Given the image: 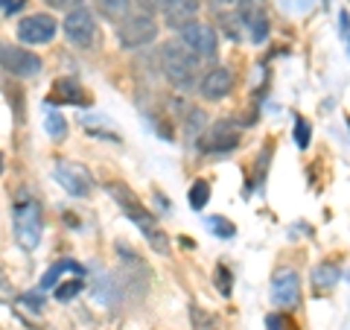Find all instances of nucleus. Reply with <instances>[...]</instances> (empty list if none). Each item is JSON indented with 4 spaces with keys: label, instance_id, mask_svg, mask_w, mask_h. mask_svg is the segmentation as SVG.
Returning a JSON list of instances; mask_svg holds the SVG:
<instances>
[{
    "label": "nucleus",
    "instance_id": "nucleus-3",
    "mask_svg": "<svg viewBox=\"0 0 350 330\" xmlns=\"http://www.w3.org/2000/svg\"><path fill=\"white\" fill-rule=\"evenodd\" d=\"M12 225L15 237L24 249H36L41 240V207L36 199H29L27 193H18V199L12 205Z\"/></svg>",
    "mask_w": 350,
    "mask_h": 330
},
{
    "label": "nucleus",
    "instance_id": "nucleus-9",
    "mask_svg": "<svg viewBox=\"0 0 350 330\" xmlns=\"http://www.w3.org/2000/svg\"><path fill=\"white\" fill-rule=\"evenodd\" d=\"M56 18H50V15H27V18H21V24H18V38L24 41V44H47L53 41V36H56Z\"/></svg>",
    "mask_w": 350,
    "mask_h": 330
},
{
    "label": "nucleus",
    "instance_id": "nucleus-26",
    "mask_svg": "<svg viewBox=\"0 0 350 330\" xmlns=\"http://www.w3.org/2000/svg\"><path fill=\"white\" fill-rule=\"evenodd\" d=\"M266 330H289V318L280 316V313H271L266 318Z\"/></svg>",
    "mask_w": 350,
    "mask_h": 330
},
{
    "label": "nucleus",
    "instance_id": "nucleus-18",
    "mask_svg": "<svg viewBox=\"0 0 350 330\" xmlns=\"http://www.w3.org/2000/svg\"><path fill=\"white\" fill-rule=\"evenodd\" d=\"M190 322H193V330H225L216 316H211L207 310H202V307H196V304L190 307Z\"/></svg>",
    "mask_w": 350,
    "mask_h": 330
},
{
    "label": "nucleus",
    "instance_id": "nucleus-14",
    "mask_svg": "<svg viewBox=\"0 0 350 330\" xmlns=\"http://www.w3.org/2000/svg\"><path fill=\"white\" fill-rule=\"evenodd\" d=\"M196 12H199V3L196 0H170L163 15H167V24L175 29V27H187L190 21H196Z\"/></svg>",
    "mask_w": 350,
    "mask_h": 330
},
{
    "label": "nucleus",
    "instance_id": "nucleus-11",
    "mask_svg": "<svg viewBox=\"0 0 350 330\" xmlns=\"http://www.w3.org/2000/svg\"><path fill=\"white\" fill-rule=\"evenodd\" d=\"M199 91L204 100H222V97H228L234 91V73L228 71V68H213V71H207L202 76V82H199Z\"/></svg>",
    "mask_w": 350,
    "mask_h": 330
},
{
    "label": "nucleus",
    "instance_id": "nucleus-1",
    "mask_svg": "<svg viewBox=\"0 0 350 330\" xmlns=\"http://www.w3.org/2000/svg\"><path fill=\"white\" fill-rule=\"evenodd\" d=\"M108 193L114 196V202H117L120 207H123V211H126V216L131 219V223H135V225H137V228H140V231H144V234H146V240L152 243V249H155V251H161V255H167V251H170L167 234H163V231L158 228L155 216H152V214L146 211V207L137 202V196L131 193L129 187L117 184V181H114V184H108Z\"/></svg>",
    "mask_w": 350,
    "mask_h": 330
},
{
    "label": "nucleus",
    "instance_id": "nucleus-17",
    "mask_svg": "<svg viewBox=\"0 0 350 330\" xmlns=\"http://www.w3.org/2000/svg\"><path fill=\"white\" fill-rule=\"evenodd\" d=\"M312 283L321 290H330L338 283V266H333V263H319V266L312 269Z\"/></svg>",
    "mask_w": 350,
    "mask_h": 330
},
{
    "label": "nucleus",
    "instance_id": "nucleus-5",
    "mask_svg": "<svg viewBox=\"0 0 350 330\" xmlns=\"http://www.w3.org/2000/svg\"><path fill=\"white\" fill-rule=\"evenodd\" d=\"M181 44L187 47L190 53H196L199 59H213L216 50H219V38H216V29L202 24V21H190L187 27L178 29Z\"/></svg>",
    "mask_w": 350,
    "mask_h": 330
},
{
    "label": "nucleus",
    "instance_id": "nucleus-30",
    "mask_svg": "<svg viewBox=\"0 0 350 330\" xmlns=\"http://www.w3.org/2000/svg\"><path fill=\"white\" fill-rule=\"evenodd\" d=\"M18 6H21V3H15V0H3V15H12Z\"/></svg>",
    "mask_w": 350,
    "mask_h": 330
},
{
    "label": "nucleus",
    "instance_id": "nucleus-13",
    "mask_svg": "<svg viewBox=\"0 0 350 330\" xmlns=\"http://www.w3.org/2000/svg\"><path fill=\"white\" fill-rule=\"evenodd\" d=\"M271 299L283 307H295L301 301V281L295 272H278L271 281Z\"/></svg>",
    "mask_w": 350,
    "mask_h": 330
},
{
    "label": "nucleus",
    "instance_id": "nucleus-8",
    "mask_svg": "<svg viewBox=\"0 0 350 330\" xmlns=\"http://www.w3.org/2000/svg\"><path fill=\"white\" fill-rule=\"evenodd\" d=\"M0 62H3V71H6V73L21 76V79H29V76H38V73H41V59L36 56V53L12 47V44H3Z\"/></svg>",
    "mask_w": 350,
    "mask_h": 330
},
{
    "label": "nucleus",
    "instance_id": "nucleus-16",
    "mask_svg": "<svg viewBox=\"0 0 350 330\" xmlns=\"http://www.w3.org/2000/svg\"><path fill=\"white\" fill-rule=\"evenodd\" d=\"M64 272H76V275H82V278H85V269H82L76 260H62V263H53V266L44 272L41 290H53V287H56V281L62 283V275H64Z\"/></svg>",
    "mask_w": 350,
    "mask_h": 330
},
{
    "label": "nucleus",
    "instance_id": "nucleus-4",
    "mask_svg": "<svg viewBox=\"0 0 350 330\" xmlns=\"http://www.w3.org/2000/svg\"><path fill=\"white\" fill-rule=\"evenodd\" d=\"M117 36H120V44L129 50L146 47V44H152L158 38V24L149 12H137V15H129V18L120 21Z\"/></svg>",
    "mask_w": 350,
    "mask_h": 330
},
{
    "label": "nucleus",
    "instance_id": "nucleus-22",
    "mask_svg": "<svg viewBox=\"0 0 350 330\" xmlns=\"http://www.w3.org/2000/svg\"><path fill=\"white\" fill-rule=\"evenodd\" d=\"M82 287H85V283H82V278L62 281L59 287H56V299H59V301H70L73 295H79V292H82Z\"/></svg>",
    "mask_w": 350,
    "mask_h": 330
},
{
    "label": "nucleus",
    "instance_id": "nucleus-29",
    "mask_svg": "<svg viewBox=\"0 0 350 330\" xmlns=\"http://www.w3.org/2000/svg\"><path fill=\"white\" fill-rule=\"evenodd\" d=\"M338 24H342V27H338V29H342V38L347 41V47H350V15L342 12V15H338Z\"/></svg>",
    "mask_w": 350,
    "mask_h": 330
},
{
    "label": "nucleus",
    "instance_id": "nucleus-24",
    "mask_svg": "<svg viewBox=\"0 0 350 330\" xmlns=\"http://www.w3.org/2000/svg\"><path fill=\"white\" fill-rule=\"evenodd\" d=\"M47 6H53V9H62V12H73V9H79L85 0H44Z\"/></svg>",
    "mask_w": 350,
    "mask_h": 330
},
{
    "label": "nucleus",
    "instance_id": "nucleus-23",
    "mask_svg": "<svg viewBox=\"0 0 350 330\" xmlns=\"http://www.w3.org/2000/svg\"><path fill=\"white\" fill-rule=\"evenodd\" d=\"M211 228L216 231V234H219V237H222V234H225V240H231V237L237 234V228H234L231 223H228V219H219V216H216V219H211Z\"/></svg>",
    "mask_w": 350,
    "mask_h": 330
},
{
    "label": "nucleus",
    "instance_id": "nucleus-12",
    "mask_svg": "<svg viewBox=\"0 0 350 330\" xmlns=\"http://www.w3.org/2000/svg\"><path fill=\"white\" fill-rule=\"evenodd\" d=\"M237 144H239V129L234 123H228V120H222V123H216L204 135L202 149H207V152H228V149H234Z\"/></svg>",
    "mask_w": 350,
    "mask_h": 330
},
{
    "label": "nucleus",
    "instance_id": "nucleus-28",
    "mask_svg": "<svg viewBox=\"0 0 350 330\" xmlns=\"http://www.w3.org/2000/svg\"><path fill=\"white\" fill-rule=\"evenodd\" d=\"M216 278H219V290H222L225 295H228V292H231V283H228V281H231V275H228V269H222V266H219V272H216Z\"/></svg>",
    "mask_w": 350,
    "mask_h": 330
},
{
    "label": "nucleus",
    "instance_id": "nucleus-2",
    "mask_svg": "<svg viewBox=\"0 0 350 330\" xmlns=\"http://www.w3.org/2000/svg\"><path fill=\"white\" fill-rule=\"evenodd\" d=\"M199 56L190 53L184 44H167L161 53V68L167 73V79L175 85V88H193L199 82Z\"/></svg>",
    "mask_w": 350,
    "mask_h": 330
},
{
    "label": "nucleus",
    "instance_id": "nucleus-31",
    "mask_svg": "<svg viewBox=\"0 0 350 330\" xmlns=\"http://www.w3.org/2000/svg\"><path fill=\"white\" fill-rule=\"evenodd\" d=\"M216 3H239V0H216Z\"/></svg>",
    "mask_w": 350,
    "mask_h": 330
},
{
    "label": "nucleus",
    "instance_id": "nucleus-10",
    "mask_svg": "<svg viewBox=\"0 0 350 330\" xmlns=\"http://www.w3.org/2000/svg\"><path fill=\"white\" fill-rule=\"evenodd\" d=\"M239 18H243V27L251 41H262L269 36V15L262 0H239Z\"/></svg>",
    "mask_w": 350,
    "mask_h": 330
},
{
    "label": "nucleus",
    "instance_id": "nucleus-21",
    "mask_svg": "<svg viewBox=\"0 0 350 330\" xmlns=\"http://www.w3.org/2000/svg\"><path fill=\"white\" fill-rule=\"evenodd\" d=\"M207 199H211V184H207L204 179L193 181V187H190V207L193 211H202V207L207 205Z\"/></svg>",
    "mask_w": 350,
    "mask_h": 330
},
{
    "label": "nucleus",
    "instance_id": "nucleus-15",
    "mask_svg": "<svg viewBox=\"0 0 350 330\" xmlns=\"http://www.w3.org/2000/svg\"><path fill=\"white\" fill-rule=\"evenodd\" d=\"M53 100L56 103H73V105H88V97L73 79H59L53 85Z\"/></svg>",
    "mask_w": 350,
    "mask_h": 330
},
{
    "label": "nucleus",
    "instance_id": "nucleus-6",
    "mask_svg": "<svg viewBox=\"0 0 350 330\" xmlns=\"http://www.w3.org/2000/svg\"><path fill=\"white\" fill-rule=\"evenodd\" d=\"M53 175H56V181L70 196H79V199H82V196L94 193V179H91V173H88V167H82V164L56 161V170H53Z\"/></svg>",
    "mask_w": 350,
    "mask_h": 330
},
{
    "label": "nucleus",
    "instance_id": "nucleus-7",
    "mask_svg": "<svg viewBox=\"0 0 350 330\" xmlns=\"http://www.w3.org/2000/svg\"><path fill=\"white\" fill-rule=\"evenodd\" d=\"M62 29H64V36H68V41L76 44V47H91L96 38V21L91 15V9H85V6L68 12Z\"/></svg>",
    "mask_w": 350,
    "mask_h": 330
},
{
    "label": "nucleus",
    "instance_id": "nucleus-20",
    "mask_svg": "<svg viewBox=\"0 0 350 330\" xmlns=\"http://www.w3.org/2000/svg\"><path fill=\"white\" fill-rule=\"evenodd\" d=\"M44 129H47V135L53 140H62L64 135H68V123H64V117L59 112H47V114H44Z\"/></svg>",
    "mask_w": 350,
    "mask_h": 330
},
{
    "label": "nucleus",
    "instance_id": "nucleus-19",
    "mask_svg": "<svg viewBox=\"0 0 350 330\" xmlns=\"http://www.w3.org/2000/svg\"><path fill=\"white\" fill-rule=\"evenodd\" d=\"M131 3H135V0H100V9L105 12V18L123 21V18H129V6Z\"/></svg>",
    "mask_w": 350,
    "mask_h": 330
},
{
    "label": "nucleus",
    "instance_id": "nucleus-27",
    "mask_svg": "<svg viewBox=\"0 0 350 330\" xmlns=\"http://www.w3.org/2000/svg\"><path fill=\"white\" fill-rule=\"evenodd\" d=\"M135 3L137 6H144V12H158V9H167V3H170V0H135Z\"/></svg>",
    "mask_w": 350,
    "mask_h": 330
},
{
    "label": "nucleus",
    "instance_id": "nucleus-25",
    "mask_svg": "<svg viewBox=\"0 0 350 330\" xmlns=\"http://www.w3.org/2000/svg\"><path fill=\"white\" fill-rule=\"evenodd\" d=\"M295 140H298L301 149L310 144V126H306V120H298V123H295Z\"/></svg>",
    "mask_w": 350,
    "mask_h": 330
}]
</instances>
